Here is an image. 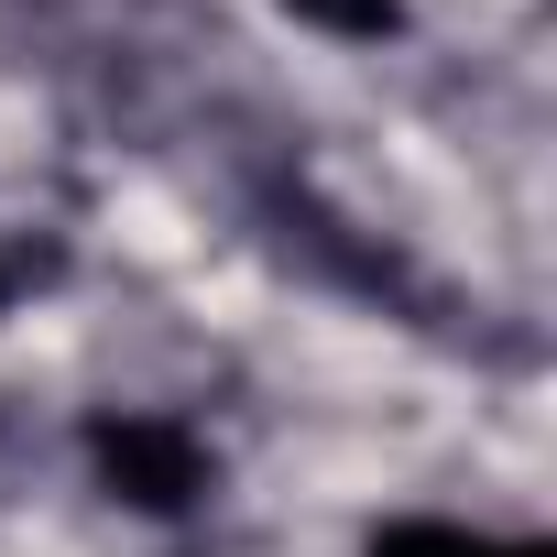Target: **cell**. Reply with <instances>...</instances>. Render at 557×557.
<instances>
[{
	"label": "cell",
	"instance_id": "obj_1",
	"mask_svg": "<svg viewBox=\"0 0 557 557\" xmlns=\"http://www.w3.org/2000/svg\"><path fill=\"white\" fill-rule=\"evenodd\" d=\"M88 459H99V481H110V503H132V513H186V503H208V448H197V426L186 416H143V405H121V416H88Z\"/></svg>",
	"mask_w": 557,
	"mask_h": 557
},
{
	"label": "cell",
	"instance_id": "obj_2",
	"mask_svg": "<svg viewBox=\"0 0 557 557\" xmlns=\"http://www.w3.org/2000/svg\"><path fill=\"white\" fill-rule=\"evenodd\" d=\"M372 557H546V546H492V535H470V524L405 513V524H383V535H372Z\"/></svg>",
	"mask_w": 557,
	"mask_h": 557
},
{
	"label": "cell",
	"instance_id": "obj_3",
	"mask_svg": "<svg viewBox=\"0 0 557 557\" xmlns=\"http://www.w3.org/2000/svg\"><path fill=\"white\" fill-rule=\"evenodd\" d=\"M285 12H296L307 34H329V45H383V34H405V0H285Z\"/></svg>",
	"mask_w": 557,
	"mask_h": 557
}]
</instances>
